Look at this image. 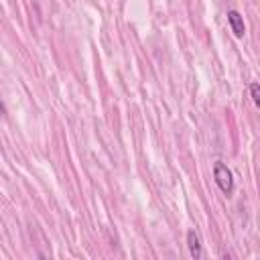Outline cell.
<instances>
[{"instance_id":"cell-1","label":"cell","mask_w":260,"mask_h":260,"mask_svg":"<svg viewBox=\"0 0 260 260\" xmlns=\"http://www.w3.org/2000/svg\"><path fill=\"white\" fill-rule=\"evenodd\" d=\"M213 179H215V185L219 187V191L223 195H232L234 193V175L228 169V165H223L221 160H217L213 165Z\"/></svg>"},{"instance_id":"cell-4","label":"cell","mask_w":260,"mask_h":260,"mask_svg":"<svg viewBox=\"0 0 260 260\" xmlns=\"http://www.w3.org/2000/svg\"><path fill=\"white\" fill-rule=\"evenodd\" d=\"M250 95H252L254 106H260V87H258V83H256V81H252V83H250Z\"/></svg>"},{"instance_id":"cell-3","label":"cell","mask_w":260,"mask_h":260,"mask_svg":"<svg viewBox=\"0 0 260 260\" xmlns=\"http://www.w3.org/2000/svg\"><path fill=\"white\" fill-rule=\"evenodd\" d=\"M187 248H189V254H191L195 260H199V258L203 256L201 238H199V234H197L195 230H189V232H187Z\"/></svg>"},{"instance_id":"cell-2","label":"cell","mask_w":260,"mask_h":260,"mask_svg":"<svg viewBox=\"0 0 260 260\" xmlns=\"http://www.w3.org/2000/svg\"><path fill=\"white\" fill-rule=\"evenodd\" d=\"M228 24L234 32V37L242 39L246 35V24H244V16L238 10H228Z\"/></svg>"},{"instance_id":"cell-5","label":"cell","mask_w":260,"mask_h":260,"mask_svg":"<svg viewBox=\"0 0 260 260\" xmlns=\"http://www.w3.org/2000/svg\"><path fill=\"white\" fill-rule=\"evenodd\" d=\"M0 116H6V108H4V104L0 102Z\"/></svg>"}]
</instances>
